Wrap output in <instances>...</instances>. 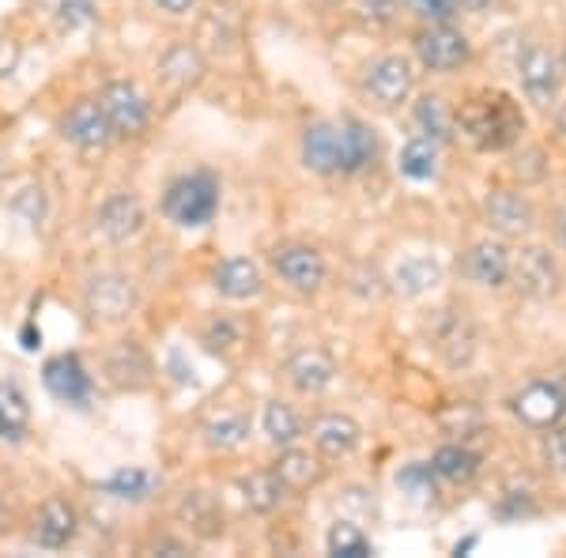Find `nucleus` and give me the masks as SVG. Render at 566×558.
<instances>
[{
  "instance_id": "5",
  "label": "nucleus",
  "mask_w": 566,
  "mask_h": 558,
  "mask_svg": "<svg viewBox=\"0 0 566 558\" xmlns=\"http://www.w3.org/2000/svg\"><path fill=\"white\" fill-rule=\"evenodd\" d=\"M98 106H103L114 140H140L151 129L155 106L148 91L136 84V80H109V84H103Z\"/></svg>"
},
{
  "instance_id": "15",
  "label": "nucleus",
  "mask_w": 566,
  "mask_h": 558,
  "mask_svg": "<svg viewBox=\"0 0 566 558\" xmlns=\"http://www.w3.org/2000/svg\"><path fill=\"white\" fill-rule=\"evenodd\" d=\"M57 133H61V140L72 144L76 151H103L109 148V140H114L98 98H76V103L65 109V117H61Z\"/></svg>"
},
{
  "instance_id": "22",
  "label": "nucleus",
  "mask_w": 566,
  "mask_h": 558,
  "mask_svg": "<svg viewBox=\"0 0 566 558\" xmlns=\"http://www.w3.org/2000/svg\"><path fill=\"white\" fill-rule=\"evenodd\" d=\"M212 291L227 302H253L264 295V272L250 257H223L212 269Z\"/></svg>"
},
{
  "instance_id": "14",
  "label": "nucleus",
  "mask_w": 566,
  "mask_h": 558,
  "mask_svg": "<svg viewBox=\"0 0 566 558\" xmlns=\"http://www.w3.org/2000/svg\"><path fill=\"white\" fill-rule=\"evenodd\" d=\"M103 378L117 392H144L155 381V362L136 340H117L103 355Z\"/></svg>"
},
{
  "instance_id": "24",
  "label": "nucleus",
  "mask_w": 566,
  "mask_h": 558,
  "mask_svg": "<svg viewBox=\"0 0 566 558\" xmlns=\"http://www.w3.org/2000/svg\"><path fill=\"white\" fill-rule=\"evenodd\" d=\"M175 517L186 525V533H193L197 539H219L227 533V514L223 502L208 491H186L175 506Z\"/></svg>"
},
{
  "instance_id": "27",
  "label": "nucleus",
  "mask_w": 566,
  "mask_h": 558,
  "mask_svg": "<svg viewBox=\"0 0 566 558\" xmlns=\"http://www.w3.org/2000/svg\"><path fill=\"white\" fill-rule=\"evenodd\" d=\"M442 264L434 257H427V253H408V257H400V264L392 269V291H400L405 298H419L427 295V291H434L438 283H442Z\"/></svg>"
},
{
  "instance_id": "29",
  "label": "nucleus",
  "mask_w": 566,
  "mask_h": 558,
  "mask_svg": "<svg viewBox=\"0 0 566 558\" xmlns=\"http://www.w3.org/2000/svg\"><path fill=\"white\" fill-rule=\"evenodd\" d=\"M200 438H205V445L212 453H239L242 445H250L253 423L242 411H219V415H212L200 427Z\"/></svg>"
},
{
  "instance_id": "25",
  "label": "nucleus",
  "mask_w": 566,
  "mask_h": 558,
  "mask_svg": "<svg viewBox=\"0 0 566 558\" xmlns=\"http://www.w3.org/2000/svg\"><path fill=\"white\" fill-rule=\"evenodd\" d=\"M272 472L283 480V487L287 491H310L317 487V483L325 480V456L322 453H310L303 445H287V450H280L276 464H272Z\"/></svg>"
},
{
  "instance_id": "44",
  "label": "nucleus",
  "mask_w": 566,
  "mask_h": 558,
  "mask_svg": "<svg viewBox=\"0 0 566 558\" xmlns=\"http://www.w3.org/2000/svg\"><path fill=\"white\" fill-rule=\"evenodd\" d=\"M544 456L555 472H566V427H552L544 438Z\"/></svg>"
},
{
  "instance_id": "4",
  "label": "nucleus",
  "mask_w": 566,
  "mask_h": 558,
  "mask_svg": "<svg viewBox=\"0 0 566 558\" xmlns=\"http://www.w3.org/2000/svg\"><path fill=\"white\" fill-rule=\"evenodd\" d=\"M140 306V283L122 269H98L84 280V309L95 325H125Z\"/></svg>"
},
{
  "instance_id": "35",
  "label": "nucleus",
  "mask_w": 566,
  "mask_h": 558,
  "mask_svg": "<svg viewBox=\"0 0 566 558\" xmlns=\"http://www.w3.org/2000/svg\"><path fill=\"white\" fill-rule=\"evenodd\" d=\"M242 12L239 4H231V0H223V4H216L212 12L205 15V27H200V34H205V42L212 45V50L227 53L234 50V45L242 42Z\"/></svg>"
},
{
  "instance_id": "54",
  "label": "nucleus",
  "mask_w": 566,
  "mask_h": 558,
  "mask_svg": "<svg viewBox=\"0 0 566 558\" xmlns=\"http://www.w3.org/2000/svg\"><path fill=\"white\" fill-rule=\"evenodd\" d=\"M559 61H563V80H566V50H563V57H559Z\"/></svg>"
},
{
  "instance_id": "34",
  "label": "nucleus",
  "mask_w": 566,
  "mask_h": 558,
  "mask_svg": "<svg viewBox=\"0 0 566 558\" xmlns=\"http://www.w3.org/2000/svg\"><path fill=\"white\" fill-rule=\"evenodd\" d=\"M197 340H200V347H205L208 355L231 359V355L245 344V325L239 322V317H231V314H212L205 325H200Z\"/></svg>"
},
{
  "instance_id": "9",
  "label": "nucleus",
  "mask_w": 566,
  "mask_h": 558,
  "mask_svg": "<svg viewBox=\"0 0 566 558\" xmlns=\"http://www.w3.org/2000/svg\"><path fill=\"white\" fill-rule=\"evenodd\" d=\"M359 87H363V95H367L370 103H378L381 109L405 106L416 87L412 61L400 57V53H381V57H374L370 65L363 69Z\"/></svg>"
},
{
  "instance_id": "8",
  "label": "nucleus",
  "mask_w": 566,
  "mask_h": 558,
  "mask_svg": "<svg viewBox=\"0 0 566 558\" xmlns=\"http://www.w3.org/2000/svg\"><path fill=\"white\" fill-rule=\"evenodd\" d=\"M517 80H522L525 98L536 109H552L559 106V91H563V61L555 50H547L541 42H528L517 53Z\"/></svg>"
},
{
  "instance_id": "49",
  "label": "nucleus",
  "mask_w": 566,
  "mask_h": 558,
  "mask_svg": "<svg viewBox=\"0 0 566 558\" xmlns=\"http://www.w3.org/2000/svg\"><path fill=\"white\" fill-rule=\"evenodd\" d=\"M499 0H458V8H464V12H491Z\"/></svg>"
},
{
  "instance_id": "23",
  "label": "nucleus",
  "mask_w": 566,
  "mask_h": 558,
  "mask_svg": "<svg viewBox=\"0 0 566 558\" xmlns=\"http://www.w3.org/2000/svg\"><path fill=\"white\" fill-rule=\"evenodd\" d=\"M434 347L438 355L446 359V366H453V370H464L472 359H476L480 351V333L476 325L464 317V309H446V317L438 322V333H434Z\"/></svg>"
},
{
  "instance_id": "36",
  "label": "nucleus",
  "mask_w": 566,
  "mask_h": 558,
  "mask_svg": "<svg viewBox=\"0 0 566 558\" xmlns=\"http://www.w3.org/2000/svg\"><path fill=\"white\" fill-rule=\"evenodd\" d=\"M416 133L427 136L434 144H450L453 140V109L446 106L442 95H423L412 109Z\"/></svg>"
},
{
  "instance_id": "39",
  "label": "nucleus",
  "mask_w": 566,
  "mask_h": 558,
  "mask_svg": "<svg viewBox=\"0 0 566 558\" xmlns=\"http://www.w3.org/2000/svg\"><path fill=\"white\" fill-rule=\"evenodd\" d=\"M438 427H442V434H450L453 442H464V438L483 430V415H480V408H472V404H450L438 411Z\"/></svg>"
},
{
  "instance_id": "42",
  "label": "nucleus",
  "mask_w": 566,
  "mask_h": 558,
  "mask_svg": "<svg viewBox=\"0 0 566 558\" xmlns=\"http://www.w3.org/2000/svg\"><path fill=\"white\" fill-rule=\"evenodd\" d=\"M359 20L370 27H392L400 20V0H355Z\"/></svg>"
},
{
  "instance_id": "12",
  "label": "nucleus",
  "mask_w": 566,
  "mask_h": 558,
  "mask_svg": "<svg viewBox=\"0 0 566 558\" xmlns=\"http://www.w3.org/2000/svg\"><path fill=\"white\" fill-rule=\"evenodd\" d=\"M95 231L106 238L109 245H129L144 231H148V208L136 193H109L95 212Z\"/></svg>"
},
{
  "instance_id": "18",
  "label": "nucleus",
  "mask_w": 566,
  "mask_h": 558,
  "mask_svg": "<svg viewBox=\"0 0 566 558\" xmlns=\"http://www.w3.org/2000/svg\"><path fill=\"white\" fill-rule=\"evenodd\" d=\"M483 215H488V227L499 238H525V234H533V227H536L533 200L514 193V189H491V193L483 197Z\"/></svg>"
},
{
  "instance_id": "38",
  "label": "nucleus",
  "mask_w": 566,
  "mask_h": 558,
  "mask_svg": "<svg viewBox=\"0 0 566 558\" xmlns=\"http://www.w3.org/2000/svg\"><path fill=\"white\" fill-rule=\"evenodd\" d=\"M434 468L431 464H405V468L397 472V487H400V494H408L412 502H423V506H431L434 502V494H438V487H434Z\"/></svg>"
},
{
  "instance_id": "16",
  "label": "nucleus",
  "mask_w": 566,
  "mask_h": 558,
  "mask_svg": "<svg viewBox=\"0 0 566 558\" xmlns=\"http://www.w3.org/2000/svg\"><path fill=\"white\" fill-rule=\"evenodd\" d=\"M76 536H80V509L72 506L65 494H50V498L39 506L31 539L42 547V551H65Z\"/></svg>"
},
{
  "instance_id": "32",
  "label": "nucleus",
  "mask_w": 566,
  "mask_h": 558,
  "mask_svg": "<svg viewBox=\"0 0 566 558\" xmlns=\"http://www.w3.org/2000/svg\"><path fill=\"white\" fill-rule=\"evenodd\" d=\"M31 427V397L15 378H0V442H23Z\"/></svg>"
},
{
  "instance_id": "28",
  "label": "nucleus",
  "mask_w": 566,
  "mask_h": 558,
  "mask_svg": "<svg viewBox=\"0 0 566 558\" xmlns=\"http://www.w3.org/2000/svg\"><path fill=\"white\" fill-rule=\"evenodd\" d=\"M239 494L245 502V509L258 517H272L276 509L287 502V487H283V480L272 468H261V472H250L239 480Z\"/></svg>"
},
{
  "instance_id": "26",
  "label": "nucleus",
  "mask_w": 566,
  "mask_h": 558,
  "mask_svg": "<svg viewBox=\"0 0 566 558\" xmlns=\"http://www.w3.org/2000/svg\"><path fill=\"white\" fill-rule=\"evenodd\" d=\"M163 480L148 468H140V464H125V468H117L114 475H106L103 483H98V491L106 494V498L114 502H129V506H144V502H151L155 494H159Z\"/></svg>"
},
{
  "instance_id": "45",
  "label": "nucleus",
  "mask_w": 566,
  "mask_h": 558,
  "mask_svg": "<svg viewBox=\"0 0 566 558\" xmlns=\"http://www.w3.org/2000/svg\"><path fill=\"white\" fill-rule=\"evenodd\" d=\"M155 8H159L163 15H175V20H186V15L197 12L200 0H151Z\"/></svg>"
},
{
  "instance_id": "40",
  "label": "nucleus",
  "mask_w": 566,
  "mask_h": 558,
  "mask_svg": "<svg viewBox=\"0 0 566 558\" xmlns=\"http://www.w3.org/2000/svg\"><path fill=\"white\" fill-rule=\"evenodd\" d=\"M53 20L61 31H84L87 23H95V0H57L53 8Z\"/></svg>"
},
{
  "instance_id": "30",
  "label": "nucleus",
  "mask_w": 566,
  "mask_h": 558,
  "mask_svg": "<svg viewBox=\"0 0 566 558\" xmlns=\"http://www.w3.org/2000/svg\"><path fill=\"white\" fill-rule=\"evenodd\" d=\"M480 453L464 442H446L438 445L431 456V468L442 483H453V487H469L472 480L480 475Z\"/></svg>"
},
{
  "instance_id": "33",
  "label": "nucleus",
  "mask_w": 566,
  "mask_h": 558,
  "mask_svg": "<svg viewBox=\"0 0 566 558\" xmlns=\"http://www.w3.org/2000/svg\"><path fill=\"white\" fill-rule=\"evenodd\" d=\"M261 434L272 450H287V445L303 442L306 430H303V419H298L295 408L283 404V400H269V404L261 408Z\"/></svg>"
},
{
  "instance_id": "46",
  "label": "nucleus",
  "mask_w": 566,
  "mask_h": 558,
  "mask_svg": "<svg viewBox=\"0 0 566 558\" xmlns=\"http://www.w3.org/2000/svg\"><path fill=\"white\" fill-rule=\"evenodd\" d=\"M151 555H189V544L186 539H175V536H159L148 544Z\"/></svg>"
},
{
  "instance_id": "52",
  "label": "nucleus",
  "mask_w": 566,
  "mask_h": 558,
  "mask_svg": "<svg viewBox=\"0 0 566 558\" xmlns=\"http://www.w3.org/2000/svg\"><path fill=\"white\" fill-rule=\"evenodd\" d=\"M555 231H559V242L566 245V212L559 215V223H555Z\"/></svg>"
},
{
  "instance_id": "17",
  "label": "nucleus",
  "mask_w": 566,
  "mask_h": 558,
  "mask_svg": "<svg viewBox=\"0 0 566 558\" xmlns=\"http://www.w3.org/2000/svg\"><path fill=\"white\" fill-rule=\"evenodd\" d=\"M510 264H514V253L506 250V242L483 238V242L469 245V253L461 257V272L464 280L476 283L483 291H499L510 283Z\"/></svg>"
},
{
  "instance_id": "21",
  "label": "nucleus",
  "mask_w": 566,
  "mask_h": 558,
  "mask_svg": "<svg viewBox=\"0 0 566 558\" xmlns=\"http://www.w3.org/2000/svg\"><path fill=\"white\" fill-rule=\"evenodd\" d=\"M283 378L303 397H322V392L336 381V359L322 347H303L283 362Z\"/></svg>"
},
{
  "instance_id": "50",
  "label": "nucleus",
  "mask_w": 566,
  "mask_h": 558,
  "mask_svg": "<svg viewBox=\"0 0 566 558\" xmlns=\"http://www.w3.org/2000/svg\"><path fill=\"white\" fill-rule=\"evenodd\" d=\"M20 340H23V347H27V351H34V347H39V344H42V328L27 325V328H23V336H20Z\"/></svg>"
},
{
  "instance_id": "11",
  "label": "nucleus",
  "mask_w": 566,
  "mask_h": 558,
  "mask_svg": "<svg viewBox=\"0 0 566 558\" xmlns=\"http://www.w3.org/2000/svg\"><path fill=\"white\" fill-rule=\"evenodd\" d=\"M510 280H514V287L522 291L525 298H536V302L555 298L563 291L559 261H555L552 250H544V245H522L514 264H510Z\"/></svg>"
},
{
  "instance_id": "7",
  "label": "nucleus",
  "mask_w": 566,
  "mask_h": 558,
  "mask_svg": "<svg viewBox=\"0 0 566 558\" xmlns=\"http://www.w3.org/2000/svg\"><path fill=\"white\" fill-rule=\"evenodd\" d=\"M269 264L276 272V280L291 295H317L328 280V264L325 253L310 242H280L276 250L269 253Z\"/></svg>"
},
{
  "instance_id": "1",
  "label": "nucleus",
  "mask_w": 566,
  "mask_h": 558,
  "mask_svg": "<svg viewBox=\"0 0 566 558\" xmlns=\"http://www.w3.org/2000/svg\"><path fill=\"white\" fill-rule=\"evenodd\" d=\"M298 159L317 178H355V173H367L381 159V136L359 117L314 122L303 129Z\"/></svg>"
},
{
  "instance_id": "19",
  "label": "nucleus",
  "mask_w": 566,
  "mask_h": 558,
  "mask_svg": "<svg viewBox=\"0 0 566 558\" xmlns=\"http://www.w3.org/2000/svg\"><path fill=\"white\" fill-rule=\"evenodd\" d=\"M155 76H159L163 87L170 91H193L200 80L208 76V57L205 50H200L197 42H175L167 45V50L159 53V61H155Z\"/></svg>"
},
{
  "instance_id": "41",
  "label": "nucleus",
  "mask_w": 566,
  "mask_h": 558,
  "mask_svg": "<svg viewBox=\"0 0 566 558\" xmlns=\"http://www.w3.org/2000/svg\"><path fill=\"white\" fill-rule=\"evenodd\" d=\"M419 23H453L458 20V0H400Z\"/></svg>"
},
{
  "instance_id": "20",
  "label": "nucleus",
  "mask_w": 566,
  "mask_h": 558,
  "mask_svg": "<svg viewBox=\"0 0 566 558\" xmlns=\"http://www.w3.org/2000/svg\"><path fill=\"white\" fill-rule=\"evenodd\" d=\"M310 442L325 461H344L363 445V427L344 411H325L310 423Z\"/></svg>"
},
{
  "instance_id": "37",
  "label": "nucleus",
  "mask_w": 566,
  "mask_h": 558,
  "mask_svg": "<svg viewBox=\"0 0 566 558\" xmlns=\"http://www.w3.org/2000/svg\"><path fill=\"white\" fill-rule=\"evenodd\" d=\"M325 547H328V555H336V558H367V555H374L367 533H363L359 525H352V520H336V525L328 528V536H325Z\"/></svg>"
},
{
  "instance_id": "51",
  "label": "nucleus",
  "mask_w": 566,
  "mask_h": 558,
  "mask_svg": "<svg viewBox=\"0 0 566 558\" xmlns=\"http://www.w3.org/2000/svg\"><path fill=\"white\" fill-rule=\"evenodd\" d=\"M555 125H559V136L566 140V103H559V109H555Z\"/></svg>"
},
{
  "instance_id": "53",
  "label": "nucleus",
  "mask_w": 566,
  "mask_h": 558,
  "mask_svg": "<svg viewBox=\"0 0 566 558\" xmlns=\"http://www.w3.org/2000/svg\"><path fill=\"white\" fill-rule=\"evenodd\" d=\"M322 4H325V8H340L344 0H322Z\"/></svg>"
},
{
  "instance_id": "43",
  "label": "nucleus",
  "mask_w": 566,
  "mask_h": 558,
  "mask_svg": "<svg viewBox=\"0 0 566 558\" xmlns=\"http://www.w3.org/2000/svg\"><path fill=\"white\" fill-rule=\"evenodd\" d=\"M514 173L525 181H536L547 173V162H544V151L541 148H528V151H517V162H514Z\"/></svg>"
},
{
  "instance_id": "6",
  "label": "nucleus",
  "mask_w": 566,
  "mask_h": 558,
  "mask_svg": "<svg viewBox=\"0 0 566 558\" xmlns=\"http://www.w3.org/2000/svg\"><path fill=\"white\" fill-rule=\"evenodd\" d=\"M416 61L434 76H453L472 61L469 34L458 31L453 23H423L412 39Z\"/></svg>"
},
{
  "instance_id": "31",
  "label": "nucleus",
  "mask_w": 566,
  "mask_h": 558,
  "mask_svg": "<svg viewBox=\"0 0 566 558\" xmlns=\"http://www.w3.org/2000/svg\"><path fill=\"white\" fill-rule=\"evenodd\" d=\"M397 170L400 178L416 181V186H427V181L438 178V170H442V144L427 140V136H412V140L400 148L397 155Z\"/></svg>"
},
{
  "instance_id": "2",
  "label": "nucleus",
  "mask_w": 566,
  "mask_h": 558,
  "mask_svg": "<svg viewBox=\"0 0 566 558\" xmlns=\"http://www.w3.org/2000/svg\"><path fill=\"white\" fill-rule=\"evenodd\" d=\"M453 129L476 151H510L525 133V114L506 91H476L453 114Z\"/></svg>"
},
{
  "instance_id": "47",
  "label": "nucleus",
  "mask_w": 566,
  "mask_h": 558,
  "mask_svg": "<svg viewBox=\"0 0 566 558\" xmlns=\"http://www.w3.org/2000/svg\"><path fill=\"white\" fill-rule=\"evenodd\" d=\"M15 57H20V45H15L12 39L0 42V76H8V72L15 69Z\"/></svg>"
},
{
  "instance_id": "10",
  "label": "nucleus",
  "mask_w": 566,
  "mask_h": 558,
  "mask_svg": "<svg viewBox=\"0 0 566 558\" xmlns=\"http://www.w3.org/2000/svg\"><path fill=\"white\" fill-rule=\"evenodd\" d=\"M42 386L57 404L65 408H87L95 400V378H91L87 362L76 351H61L42 366Z\"/></svg>"
},
{
  "instance_id": "13",
  "label": "nucleus",
  "mask_w": 566,
  "mask_h": 558,
  "mask_svg": "<svg viewBox=\"0 0 566 558\" xmlns=\"http://www.w3.org/2000/svg\"><path fill=\"white\" fill-rule=\"evenodd\" d=\"M510 411L533 430H552L566 419V386L559 381H528L510 397Z\"/></svg>"
},
{
  "instance_id": "3",
  "label": "nucleus",
  "mask_w": 566,
  "mask_h": 558,
  "mask_svg": "<svg viewBox=\"0 0 566 558\" xmlns=\"http://www.w3.org/2000/svg\"><path fill=\"white\" fill-rule=\"evenodd\" d=\"M219 208H223V181L208 167H197V170H186V173H178V178H170L159 197L163 219L181 227V231H200V227H208L219 215Z\"/></svg>"
},
{
  "instance_id": "48",
  "label": "nucleus",
  "mask_w": 566,
  "mask_h": 558,
  "mask_svg": "<svg viewBox=\"0 0 566 558\" xmlns=\"http://www.w3.org/2000/svg\"><path fill=\"white\" fill-rule=\"evenodd\" d=\"M12 525H15V509H12V502L0 494V536L12 533Z\"/></svg>"
}]
</instances>
